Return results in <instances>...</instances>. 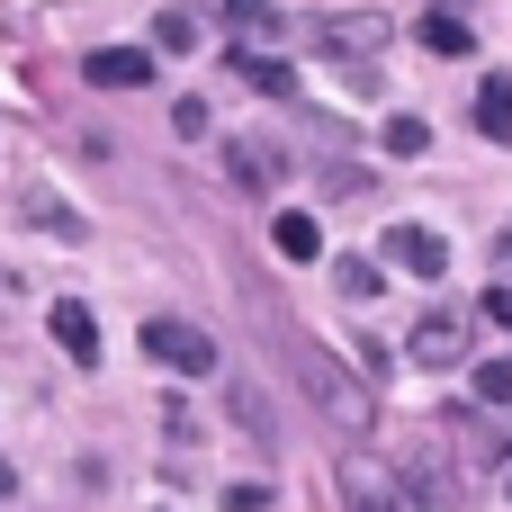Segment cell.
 I'll return each instance as SVG.
<instances>
[{
	"label": "cell",
	"mask_w": 512,
	"mask_h": 512,
	"mask_svg": "<svg viewBox=\"0 0 512 512\" xmlns=\"http://www.w3.org/2000/svg\"><path fill=\"white\" fill-rule=\"evenodd\" d=\"M342 504H351V512H423V495L396 477V459L351 450V459H342Z\"/></svg>",
	"instance_id": "6da1fadb"
},
{
	"label": "cell",
	"mask_w": 512,
	"mask_h": 512,
	"mask_svg": "<svg viewBox=\"0 0 512 512\" xmlns=\"http://www.w3.org/2000/svg\"><path fill=\"white\" fill-rule=\"evenodd\" d=\"M297 378L315 387V405H324L342 432H360V423H369V387H360V369H342L333 351H315V342H306V351H297Z\"/></svg>",
	"instance_id": "7a4b0ae2"
},
{
	"label": "cell",
	"mask_w": 512,
	"mask_h": 512,
	"mask_svg": "<svg viewBox=\"0 0 512 512\" xmlns=\"http://www.w3.org/2000/svg\"><path fill=\"white\" fill-rule=\"evenodd\" d=\"M144 360H153L162 378H216V342H207L198 324H180V315H153V324H144Z\"/></svg>",
	"instance_id": "3957f363"
},
{
	"label": "cell",
	"mask_w": 512,
	"mask_h": 512,
	"mask_svg": "<svg viewBox=\"0 0 512 512\" xmlns=\"http://www.w3.org/2000/svg\"><path fill=\"white\" fill-rule=\"evenodd\" d=\"M315 54H333V63H378V54H387V18L333 9V18H315Z\"/></svg>",
	"instance_id": "277c9868"
},
{
	"label": "cell",
	"mask_w": 512,
	"mask_h": 512,
	"mask_svg": "<svg viewBox=\"0 0 512 512\" xmlns=\"http://www.w3.org/2000/svg\"><path fill=\"white\" fill-rule=\"evenodd\" d=\"M414 360H423V369H459V360H468V315L432 306V315L414 324Z\"/></svg>",
	"instance_id": "5b68a950"
},
{
	"label": "cell",
	"mask_w": 512,
	"mask_h": 512,
	"mask_svg": "<svg viewBox=\"0 0 512 512\" xmlns=\"http://www.w3.org/2000/svg\"><path fill=\"white\" fill-rule=\"evenodd\" d=\"M387 261L414 270V279H441V270H450V243H441L432 225H387Z\"/></svg>",
	"instance_id": "8992f818"
},
{
	"label": "cell",
	"mask_w": 512,
	"mask_h": 512,
	"mask_svg": "<svg viewBox=\"0 0 512 512\" xmlns=\"http://www.w3.org/2000/svg\"><path fill=\"white\" fill-rule=\"evenodd\" d=\"M45 324H54V342H63L81 369H99V324H90V306H81V297H54V306H45Z\"/></svg>",
	"instance_id": "52a82bcc"
},
{
	"label": "cell",
	"mask_w": 512,
	"mask_h": 512,
	"mask_svg": "<svg viewBox=\"0 0 512 512\" xmlns=\"http://www.w3.org/2000/svg\"><path fill=\"white\" fill-rule=\"evenodd\" d=\"M90 81H99V90H144V81H153V54H144V45H99V54H90Z\"/></svg>",
	"instance_id": "ba28073f"
},
{
	"label": "cell",
	"mask_w": 512,
	"mask_h": 512,
	"mask_svg": "<svg viewBox=\"0 0 512 512\" xmlns=\"http://www.w3.org/2000/svg\"><path fill=\"white\" fill-rule=\"evenodd\" d=\"M225 18H234V54H261V45L288 36V9H270V0H234Z\"/></svg>",
	"instance_id": "9c48e42d"
},
{
	"label": "cell",
	"mask_w": 512,
	"mask_h": 512,
	"mask_svg": "<svg viewBox=\"0 0 512 512\" xmlns=\"http://www.w3.org/2000/svg\"><path fill=\"white\" fill-rule=\"evenodd\" d=\"M225 171H234V189H252V198H270V189H279V153H270V144H234V153H225Z\"/></svg>",
	"instance_id": "30bf717a"
},
{
	"label": "cell",
	"mask_w": 512,
	"mask_h": 512,
	"mask_svg": "<svg viewBox=\"0 0 512 512\" xmlns=\"http://www.w3.org/2000/svg\"><path fill=\"white\" fill-rule=\"evenodd\" d=\"M270 243H279V261H324V225H315V216H297V207H288V216H270Z\"/></svg>",
	"instance_id": "8fae6325"
},
{
	"label": "cell",
	"mask_w": 512,
	"mask_h": 512,
	"mask_svg": "<svg viewBox=\"0 0 512 512\" xmlns=\"http://www.w3.org/2000/svg\"><path fill=\"white\" fill-rule=\"evenodd\" d=\"M477 135H486V144H512V72H495V81L477 90Z\"/></svg>",
	"instance_id": "7c38bea8"
},
{
	"label": "cell",
	"mask_w": 512,
	"mask_h": 512,
	"mask_svg": "<svg viewBox=\"0 0 512 512\" xmlns=\"http://www.w3.org/2000/svg\"><path fill=\"white\" fill-rule=\"evenodd\" d=\"M423 45H432V54H477V27H468L459 9H432V18H423Z\"/></svg>",
	"instance_id": "4fadbf2b"
},
{
	"label": "cell",
	"mask_w": 512,
	"mask_h": 512,
	"mask_svg": "<svg viewBox=\"0 0 512 512\" xmlns=\"http://www.w3.org/2000/svg\"><path fill=\"white\" fill-rule=\"evenodd\" d=\"M234 81H252V90H261V99H288V90H297V81H288V63H279V54H234Z\"/></svg>",
	"instance_id": "5bb4252c"
},
{
	"label": "cell",
	"mask_w": 512,
	"mask_h": 512,
	"mask_svg": "<svg viewBox=\"0 0 512 512\" xmlns=\"http://www.w3.org/2000/svg\"><path fill=\"white\" fill-rule=\"evenodd\" d=\"M423 144H432L423 117H387V153H423Z\"/></svg>",
	"instance_id": "9a60e30c"
},
{
	"label": "cell",
	"mask_w": 512,
	"mask_h": 512,
	"mask_svg": "<svg viewBox=\"0 0 512 512\" xmlns=\"http://www.w3.org/2000/svg\"><path fill=\"white\" fill-rule=\"evenodd\" d=\"M477 396H486V405H512V360H486V369H477Z\"/></svg>",
	"instance_id": "2e32d148"
},
{
	"label": "cell",
	"mask_w": 512,
	"mask_h": 512,
	"mask_svg": "<svg viewBox=\"0 0 512 512\" xmlns=\"http://www.w3.org/2000/svg\"><path fill=\"white\" fill-rule=\"evenodd\" d=\"M162 45H171V54H189V45H198V18H189V9H171V18H162Z\"/></svg>",
	"instance_id": "e0dca14e"
},
{
	"label": "cell",
	"mask_w": 512,
	"mask_h": 512,
	"mask_svg": "<svg viewBox=\"0 0 512 512\" xmlns=\"http://www.w3.org/2000/svg\"><path fill=\"white\" fill-rule=\"evenodd\" d=\"M378 288V261H342V297H369Z\"/></svg>",
	"instance_id": "ac0fdd59"
},
{
	"label": "cell",
	"mask_w": 512,
	"mask_h": 512,
	"mask_svg": "<svg viewBox=\"0 0 512 512\" xmlns=\"http://www.w3.org/2000/svg\"><path fill=\"white\" fill-rule=\"evenodd\" d=\"M486 324H495V333H512V288H486Z\"/></svg>",
	"instance_id": "d6986e66"
},
{
	"label": "cell",
	"mask_w": 512,
	"mask_h": 512,
	"mask_svg": "<svg viewBox=\"0 0 512 512\" xmlns=\"http://www.w3.org/2000/svg\"><path fill=\"white\" fill-rule=\"evenodd\" d=\"M495 270H504V288H512V234H504V243H495Z\"/></svg>",
	"instance_id": "ffe728a7"
},
{
	"label": "cell",
	"mask_w": 512,
	"mask_h": 512,
	"mask_svg": "<svg viewBox=\"0 0 512 512\" xmlns=\"http://www.w3.org/2000/svg\"><path fill=\"white\" fill-rule=\"evenodd\" d=\"M9 495H18V468H9V459H0V504H9Z\"/></svg>",
	"instance_id": "44dd1931"
},
{
	"label": "cell",
	"mask_w": 512,
	"mask_h": 512,
	"mask_svg": "<svg viewBox=\"0 0 512 512\" xmlns=\"http://www.w3.org/2000/svg\"><path fill=\"white\" fill-rule=\"evenodd\" d=\"M504 495H512V477H504Z\"/></svg>",
	"instance_id": "7402d4cb"
}]
</instances>
